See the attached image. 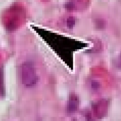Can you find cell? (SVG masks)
I'll list each match as a JSON object with an SVG mask.
<instances>
[{
	"label": "cell",
	"mask_w": 121,
	"mask_h": 121,
	"mask_svg": "<svg viewBox=\"0 0 121 121\" xmlns=\"http://www.w3.org/2000/svg\"><path fill=\"white\" fill-rule=\"evenodd\" d=\"M78 101L77 96L74 95H71L68 104V110L69 112L75 111L78 107Z\"/></svg>",
	"instance_id": "cell-2"
},
{
	"label": "cell",
	"mask_w": 121,
	"mask_h": 121,
	"mask_svg": "<svg viewBox=\"0 0 121 121\" xmlns=\"http://www.w3.org/2000/svg\"><path fill=\"white\" fill-rule=\"evenodd\" d=\"M2 70L0 69V95H3V78H2Z\"/></svg>",
	"instance_id": "cell-3"
},
{
	"label": "cell",
	"mask_w": 121,
	"mask_h": 121,
	"mask_svg": "<svg viewBox=\"0 0 121 121\" xmlns=\"http://www.w3.org/2000/svg\"><path fill=\"white\" fill-rule=\"evenodd\" d=\"M21 77L22 84L27 87L35 86L38 81L34 64L31 61L22 63L21 67Z\"/></svg>",
	"instance_id": "cell-1"
}]
</instances>
